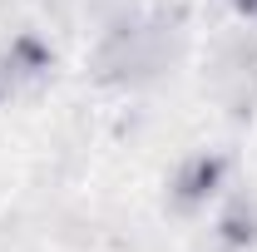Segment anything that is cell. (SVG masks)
Returning <instances> with one entry per match:
<instances>
[{"label": "cell", "instance_id": "cell-3", "mask_svg": "<svg viewBox=\"0 0 257 252\" xmlns=\"http://www.w3.org/2000/svg\"><path fill=\"white\" fill-rule=\"evenodd\" d=\"M237 5H242V10H247V15H257V0H237Z\"/></svg>", "mask_w": 257, "mask_h": 252}, {"label": "cell", "instance_id": "cell-2", "mask_svg": "<svg viewBox=\"0 0 257 252\" xmlns=\"http://www.w3.org/2000/svg\"><path fill=\"white\" fill-rule=\"evenodd\" d=\"M223 227H227V232H223L227 242H252V213H242V208H232V213L223 218Z\"/></svg>", "mask_w": 257, "mask_h": 252}, {"label": "cell", "instance_id": "cell-1", "mask_svg": "<svg viewBox=\"0 0 257 252\" xmlns=\"http://www.w3.org/2000/svg\"><path fill=\"white\" fill-rule=\"evenodd\" d=\"M218 178H223V158H188L183 163V173L173 178V188H178V203H203L208 193L218 188Z\"/></svg>", "mask_w": 257, "mask_h": 252}]
</instances>
